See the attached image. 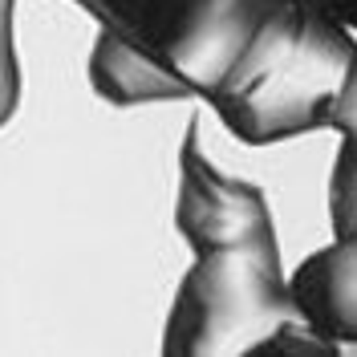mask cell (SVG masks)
I'll return each instance as SVG.
<instances>
[{"instance_id": "ba28073f", "label": "cell", "mask_w": 357, "mask_h": 357, "mask_svg": "<svg viewBox=\"0 0 357 357\" xmlns=\"http://www.w3.org/2000/svg\"><path fill=\"white\" fill-rule=\"evenodd\" d=\"M329 130L341 134V142H357V49L349 73H345V86H341V98H337V110L329 118Z\"/></svg>"}, {"instance_id": "52a82bcc", "label": "cell", "mask_w": 357, "mask_h": 357, "mask_svg": "<svg viewBox=\"0 0 357 357\" xmlns=\"http://www.w3.org/2000/svg\"><path fill=\"white\" fill-rule=\"evenodd\" d=\"M329 227L333 236L357 231V142H341L329 175Z\"/></svg>"}, {"instance_id": "6da1fadb", "label": "cell", "mask_w": 357, "mask_h": 357, "mask_svg": "<svg viewBox=\"0 0 357 357\" xmlns=\"http://www.w3.org/2000/svg\"><path fill=\"white\" fill-rule=\"evenodd\" d=\"M98 21L89 82L114 106L211 102L276 0H73Z\"/></svg>"}, {"instance_id": "5b68a950", "label": "cell", "mask_w": 357, "mask_h": 357, "mask_svg": "<svg viewBox=\"0 0 357 357\" xmlns=\"http://www.w3.org/2000/svg\"><path fill=\"white\" fill-rule=\"evenodd\" d=\"M289 289L317 329L357 341V231L317 248L289 276Z\"/></svg>"}, {"instance_id": "277c9868", "label": "cell", "mask_w": 357, "mask_h": 357, "mask_svg": "<svg viewBox=\"0 0 357 357\" xmlns=\"http://www.w3.org/2000/svg\"><path fill=\"white\" fill-rule=\"evenodd\" d=\"M175 227L183 231V240L191 244L195 256L276 244V227H272L264 191L244 183V178L223 175L199 151L195 126L183 138V151H178Z\"/></svg>"}, {"instance_id": "7a4b0ae2", "label": "cell", "mask_w": 357, "mask_h": 357, "mask_svg": "<svg viewBox=\"0 0 357 357\" xmlns=\"http://www.w3.org/2000/svg\"><path fill=\"white\" fill-rule=\"evenodd\" d=\"M357 37L309 0H276L220 93L207 102L248 146L325 130Z\"/></svg>"}, {"instance_id": "9c48e42d", "label": "cell", "mask_w": 357, "mask_h": 357, "mask_svg": "<svg viewBox=\"0 0 357 357\" xmlns=\"http://www.w3.org/2000/svg\"><path fill=\"white\" fill-rule=\"evenodd\" d=\"M309 4H317L329 21H337L345 33L357 37V0H309Z\"/></svg>"}, {"instance_id": "3957f363", "label": "cell", "mask_w": 357, "mask_h": 357, "mask_svg": "<svg viewBox=\"0 0 357 357\" xmlns=\"http://www.w3.org/2000/svg\"><path fill=\"white\" fill-rule=\"evenodd\" d=\"M292 317L301 309L280 244L203 252L178 280L158 357H248Z\"/></svg>"}, {"instance_id": "8992f818", "label": "cell", "mask_w": 357, "mask_h": 357, "mask_svg": "<svg viewBox=\"0 0 357 357\" xmlns=\"http://www.w3.org/2000/svg\"><path fill=\"white\" fill-rule=\"evenodd\" d=\"M248 357H357V341L317 329L301 312V317L284 321L280 329H272Z\"/></svg>"}]
</instances>
